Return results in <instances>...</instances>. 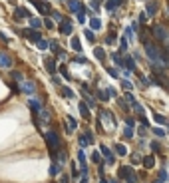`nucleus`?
<instances>
[{
	"instance_id": "obj_15",
	"label": "nucleus",
	"mask_w": 169,
	"mask_h": 183,
	"mask_svg": "<svg viewBox=\"0 0 169 183\" xmlns=\"http://www.w3.org/2000/svg\"><path fill=\"white\" fill-rule=\"evenodd\" d=\"M32 2H34V6H38V8H40V12H44V14H46V12H50V8H48L46 4L42 2V0H32Z\"/></svg>"
},
{
	"instance_id": "obj_32",
	"label": "nucleus",
	"mask_w": 169,
	"mask_h": 183,
	"mask_svg": "<svg viewBox=\"0 0 169 183\" xmlns=\"http://www.w3.org/2000/svg\"><path fill=\"white\" fill-rule=\"evenodd\" d=\"M155 121H157V123H161V126H165V123H167V120H165V117H163L161 114H155Z\"/></svg>"
},
{
	"instance_id": "obj_40",
	"label": "nucleus",
	"mask_w": 169,
	"mask_h": 183,
	"mask_svg": "<svg viewBox=\"0 0 169 183\" xmlns=\"http://www.w3.org/2000/svg\"><path fill=\"white\" fill-rule=\"evenodd\" d=\"M78 141H80V147H86V145H88V139H86V137H80Z\"/></svg>"
},
{
	"instance_id": "obj_13",
	"label": "nucleus",
	"mask_w": 169,
	"mask_h": 183,
	"mask_svg": "<svg viewBox=\"0 0 169 183\" xmlns=\"http://www.w3.org/2000/svg\"><path fill=\"white\" fill-rule=\"evenodd\" d=\"M24 36H28V38L32 40V42H38V40H40V34H38V32L36 30H24Z\"/></svg>"
},
{
	"instance_id": "obj_8",
	"label": "nucleus",
	"mask_w": 169,
	"mask_h": 183,
	"mask_svg": "<svg viewBox=\"0 0 169 183\" xmlns=\"http://www.w3.org/2000/svg\"><path fill=\"white\" fill-rule=\"evenodd\" d=\"M78 161H80V165H82V173L88 175V165H86V153L84 151L78 153Z\"/></svg>"
},
{
	"instance_id": "obj_34",
	"label": "nucleus",
	"mask_w": 169,
	"mask_h": 183,
	"mask_svg": "<svg viewBox=\"0 0 169 183\" xmlns=\"http://www.w3.org/2000/svg\"><path fill=\"white\" fill-rule=\"evenodd\" d=\"M12 78H14V80H16V82H18V84H20V82H22V80H24V78H22V74H20V72H12Z\"/></svg>"
},
{
	"instance_id": "obj_33",
	"label": "nucleus",
	"mask_w": 169,
	"mask_h": 183,
	"mask_svg": "<svg viewBox=\"0 0 169 183\" xmlns=\"http://www.w3.org/2000/svg\"><path fill=\"white\" fill-rule=\"evenodd\" d=\"M125 66H127L129 70H135V62H133V60H132V58H129V56H127V60H125Z\"/></svg>"
},
{
	"instance_id": "obj_12",
	"label": "nucleus",
	"mask_w": 169,
	"mask_h": 183,
	"mask_svg": "<svg viewBox=\"0 0 169 183\" xmlns=\"http://www.w3.org/2000/svg\"><path fill=\"white\" fill-rule=\"evenodd\" d=\"M28 106L32 107V110H34L36 111V114H38V111H40L42 110V104H40V100H36V98H32L30 101H28Z\"/></svg>"
},
{
	"instance_id": "obj_30",
	"label": "nucleus",
	"mask_w": 169,
	"mask_h": 183,
	"mask_svg": "<svg viewBox=\"0 0 169 183\" xmlns=\"http://www.w3.org/2000/svg\"><path fill=\"white\" fill-rule=\"evenodd\" d=\"M62 96H66V98H74V92L70 88H62Z\"/></svg>"
},
{
	"instance_id": "obj_47",
	"label": "nucleus",
	"mask_w": 169,
	"mask_h": 183,
	"mask_svg": "<svg viewBox=\"0 0 169 183\" xmlns=\"http://www.w3.org/2000/svg\"><path fill=\"white\" fill-rule=\"evenodd\" d=\"M122 86H123L125 90H132V84H129V82H122Z\"/></svg>"
},
{
	"instance_id": "obj_17",
	"label": "nucleus",
	"mask_w": 169,
	"mask_h": 183,
	"mask_svg": "<svg viewBox=\"0 0 169 183\" xmlns=\"http://www.w3.org/2000/svg\"><path fill=\"white\" fill-rule=\"evenodd\" d=\"M46 70L50 74H56V62L54 60H46Z\"/></svg>"
},
{
	"instance_id": "obj_2",
	"label": "nucleus",
	"mask_w": 169,
	"mask_h": 183,
	"mask_svg": "<svg viewBox=\"0 0 169 183\" xmlns=\"http://www.w3.org/2000/svg\"><path fill=\"white\" fill-rule=\"evenodd\" d=\"M44 137H46L48 149H50V155H52V157H56V153L60 151V137H58V133L54 130H46Z\"/></svg>"
},
{
	"instance_id": "obj_6",
	"label": "nucleus",
	"mask_w": 169,
	"mask_h": 183,
	"mask_svg": "<svg viewBox=\"0 0 169 183\" xmlns=\"http://www.w3.org/2000/svg\"><path fill=\"white\" fill-rule=\"evenodd\" d=\"M38 120H40V123H48V121H50V111L42 107V110L38 111Z\"/></svg>"
},
{
	"instance_id": "obj_1",
	"label": "nucleus",
	"mask_w": 169,
	"mask_h": 183,
	"mask_svg": "<svg viewBox=\"0 0 169 183\" xmlns=\"http://www.w3.org/2000/svg\"><path fill=\"white\" fill-rule=\"evenodd\" d=\"M143 46H145V54H147V58H149L153 64H167L169 62V56L165 52H161V48L155 44V42H151V40H143Z\"/></svg>"
},
{
	"instance_id": "obj_31",
	"label": "nucleus",
	"mask_w": 169,
	"mask_h": 183,
	"mask_svg": "<svg viewBox=\"0 0 169 183\" xmlns=\"http://www.w3.org/2000/svg\"><path fill=\"white\" fill-rule=\"evenodd\" d=\"M92 161H94V163H102V155L97 151H94V153H92Z\"/></svg>"
},
{
	"instance_id": "obj_44",
	"label": "nucleus",
	"mask_w": 169,
	"mask_h": 183,
	"mask_svg": "<svg viewBox=\"0 0 169 183\" xmlns=\"http://www.w3.org/2000/svg\"><path fill=\"white\" fill-rule=\"evenodd\" d=\"M110 74L113 78H119V74H117V70H113V68H110Z\"/></svg>"
},
{
	"instance_id": "obj_46",
	"label": "nucleus",
	"mask_w": 169,
	"mask_h": 183,
	"mask_svg": "<svg viewBox=\"0 0 169 183\" xmlns=\"http://www.w3.org/2000/svg\"><path fill=\"white\" fill-rule=\"evenodd\" d=\"M151 149L157 153V151H159V143H151Z\"/></svg>"
},
{
	"instance_id": "obj_3",
	"label": "nucleus",
	"mask_w": 169,
	"mask_h": 183,
	"mask_svg": "<svg viewBox=\"0 0 169 183\" xmlns=\"http://www.w3.org/2000/svg\"><path fill=\"white\" fill-rule=\"evenodd\" d=\"M153 36H155V38L159 40V42H163V46H167V44H169V32H167L165 26H159V24L153 26Z\"/></svg>"
},
{
	"instance_id": "obj_52",
	"label": "nucleus",
	"mask_w": 169,
	"mask_h": 183,
	"mask_svg": "<svg viewBox=\"0 0 169 183\" xmlns=\"http://www.w3.org/2000/svg\"><path fill=\"white\" fill-rule=\"evenodd\" d=\"M167 90H169V86H167Z\"/></svg>"
},
{
	"instance_id": "obj_23",
	"label": "nucleus",
	"mask_w": 169,
	"mask_h": 183,
	"mask_svg": "<svg viewBox=\"0 0 169 183\" xmlns=\"http://www.w3.org/2000/svg\"><path fill=\"white\" fill-rule=\"evenodd\" d=\"M90 26H92V28H94V30H100V28H102V22H100V18H92Z\"/></svg>"
},
{
	"instance_id": "obj_37",
	"label": "nucleus",
	"mask_w": 169,
	"mask_h": 183,
	"mask_svg": "<svg viewBox=\"0 0 169 183\" xmlns=\"http://www.w3.org/2000/svg\"><path fill=\"white\" fill-rule=\"evenodd\" d=\"M97 98H100L102 101H106L107 100V94H106V92H97Z\"/></svg>"
},
{
	"instance_id": "obj_19",
	"label": "nucleus",
	"mask_w": 169,
	"mask_h": 183,
	"mask_svg": "<svg viewBox=\"0 0 169 183\" xmlns=\"http://www.w3.org/2000/svg\"><path fill=\"white\" fill-rule=\"evenodd\" d=\"M122 2H123V0H110V2H107L106 6H107V10H116V8H117Z\"/></svg>"
},
{
	"instance_id": "obj_41",
	"label": "nucleus",
	"mask_w": 169,
	"mask_h": 183,
	"mask_svg": "<svg viewBox=\"0 0 169 183\" xmlns=\"http://www.w3.org/2000/svg\"><path fill=\"white\" fill-rule=\"evenodd\" d=\"M153 133H155V136H165V131H163V130H159V127H155V130H153Z\"/></svg>"
},
{
	"instance_id": "obj_50",
	"label": "nucleus",
	"mask_w": 169,
	"mask_h": 183,
	"mask_svg": "<svg viewBox=\"0 0 169 183\" xmlns=\"http://www.w3.org/2000/svg\"><path fill=\"white\" fill-rule=\"evenodd\" d=\"M155 183H163V181H161V179H157V181H155Z\"/></svg>"
},
{
	"instance_id": "obj_36",
	"label": "nucleus",
	"mask_w": 169,
	"mask_h": 183,
	"mask_svg": "<svg viewBox=\"0 0 169 183\" xmlns=\"http://www.w3.org/2000/svg\"><path fill=\"white\" fill-rule=\"evenodd\" d=\"M78 20H80L82 24L86 22V14H84V10H80V12H78Z\"/></svg>"
},
{
	"instance_id": "obj_24",
	"label": "nucleus",
	"mask_w": 169,
	"mask_h": 183,
	"mask_svg": "<svg viewBox=\"0 0 169 183\" xmlns=\"http://www.w3.org/2000/svg\"><path fill=\"white\" fill-rule=\"evenodd\" d=\"M125 181H127V183H137V175H135V173H133V169H132V171H129V175H127V177H125Z\"/></svg>"
},
{
	"instance_id": "obj_4",
	"label": "nucleus",
	"mask_w": 169,
	"mask_h": 183,
	"mask_svg": "<svg viewBox=\"0 0 169 183\" xmlns=\"http://www.w3.org/2000/svg\"><path fill=\"white\" fill-rule=\"evenodd\" d=\"M20 90H22L24 94H34L36 86H34V82H30V80H22V82H20Z\"/></svg>"
},
{
	"instance_id": "obj_16",
	"label": "nucleus",
	"mask_w": 169,
	"mask_h": 183,
	"mask_svg": "<svg viewBox=\"0 0 169 183\" xmlns=\"http://www.w3.org/2000/svg\"><path fill=\"white\" fill-rule=\"evenodd\" d=\"M157 12V2H149L147 4V16H153Z\"/></svg>"
},
{
	"instance_id": "obj_11",
	"label": "nucleus",
	"mask_w": 169,
	"mask_h": 183,
	"mask_svg": "<svg viewBox=\"0 0 169 183\" xmlns=\"http://www.w3.org/2000/svg\"><path fill=\"white\" fill-rule=\"evenodd\" d=\"M0 66H2V68H10V66H12L10 56H6V54H0Z\"/></svg>"
},
{
	"instance_id": "obj_26",
	"label": "nucleus",
	"mask_w": 169,
	"mask_h": 183,
	"mask_svg": "<svg viewBox=\"0 0 169 183\" xmlns=\"http://www.w3.org/2000/svg\"><path fill=\"white\" fill-rule=\"evenodd\" d=\"M30 24H32V28H34V30H38V28L42 26V20H40V18H32Z\"/></svg>"
},
{
	"instance_id": "obj_29",
	"label": "nucleus",
	"mask_w": 169,
	"mask_h": 183,
	"mask_svg": "<svg viewBox=\"0 0 169 183\" xmlns=\"http://www.w3.org/2000/svg\"><path fill=\"white\" fill-rule=\"evenodd\" d=\"M123 137H125V139H132V137H133V130H132V127H125Z\"/></svg>"
},
{
	"instance_id": "obj_48",
	"label": "nucleus",
	"mask_w": 169,
	"mask_h": 183,
	"mask_svg": "<svg viewBox=\"0 0 169 183\" xmlns=\"http://www.w3.org/2000/svg\"><path fill=\"white\" fill-rule=\"evenodd\" d=\"M132 161H133V163H139V161H141V157H139V155H133V157H132Z\"/></svg>"
},
{
	"instance_id": "obj_43",
	"label": "nucleus",
	"mask_w": 169,
	"mask_h": 183,
	"mask_svg": "<svg viewBox=\"0 0 169 183\" xmlns=\"http://www.w3.org/2000/svg\"><path fill=\"white\" fill-rule=\"evenodd\" d=\"M86 38H88V40H92V42H94V34H92V32H90V30H86Z\"/></svg>"
},
{
	"instance_id": "obj_51",
	"label": "nucleus",
	"mask_w": 169,
	"mask_h": 183,
	"mask_svg": "<svg viewBox=\"0 0 169 183\" xmlns=\"http://www.w3.org/2000/svg\"><path fill=\"white\" fill-rule=\"evenodd\" d=\"M100 183H107V181H106V179H102V181H100Z\"/></svg>"
},
{
	"instance_id": "obj_25",
	"label": "nucleus",
	"mask_w": 169,
	"mask_h": 183,
	"mask_svg": "<svg viewBox=\"0 0 169 183\" xmlns=\"http://www.w3.org/2000/svg\"><path fill=\"white\" fill-rule=\"evenodd\" d=\"M102 153L107 157V161H112V159H113V157H112V151H110V147H106V145H102Z\"/></svg>"
},
{
	"instance_id": "obj_10",
	"label": "nucleus",
	"mask_w": 169,
	"mask_h": 183,
	"mask_svg": "<svg viewBox=\"0 0 169 183\" xmlns=\"http://www.w3.org/2000/svg\"><path fill=\"white\" fill-rule=\"evenodd\" d=\"M68 6H70V10H72V12H76V14H78L80 10H84V6H82L78 0H70V2H68Z\"/></svg>"
},
{
	"instance_id": "obj_21",
	"label": "nucleus",
	"mask_w": 169,
	"mask_h": 183,
	"mask_svg": "<svg viewBox=\"0 0 169 183\" xmlns=\"http://www.w3.org/2000/svg\"><path fill=\"white\" fill-rule=\"evenodd\" d=\"M94 54H96V58H97V60H106V52H103L102 50V48H94Z\"/></svg>"
},
{
	"instance_id": "obj_45",
	"label": "nucleus",
	"mask_w": 169,
	"mask_h": 183,
	"mask_svg": "<svg viewBox=\"0 0 169 183\" xmlns=\"http://www.w3.org/2000/svg\"><path fill=\"white\" fill-rule=\"evenodd\" d=\"M60 183H70V177H68V175H62V179H60Z\"/></svg>"
},
{
	"instance_id": "obj_7",
	"label": "nucleus",
	"mask_w": 169,
	"mask_h": 183,
	"mask_svg": "<svg viewBox=\"0 0 169 183\" xmlns=\"http://www.w3.org/2000/svg\"><path fill=\"white\" fill-rule=\"evenodd\" d=\"M60 32L66 34V36H70V34H72V22H70V20H64L62 26H60Z\"/></svg>"
},
{
	"instance_id": "obj_35",
	"label": "nucleus",
	"mask_w": 169,
	"mask_h": 183,
	"mask_svg": "<svg viewBox=\"0 0 169 183\" xmlns=\"http://www.w3.org/2000/svg\"><path fill=\"white\" fill-rule=\"evenodd\" d=\"M38 48H40V50H46V48H48V42L40 38V40H38Z\"/></svg>"
},
{
	"instance_id": "obj_38",
	"label": "nucleus",
	"mask_w": 169,
	"mask_h": 183,
	"mask_svg": "<svg viewBox=\"0 0 169 183\" xmlns=\"http://www.w3.org/2000/svg\"><path fill=\"white\" fill-rule=\"evenodd\" d=\"M113 60H116V64H119V66H122V64H123V60H122V58H119V54H113Z\"/></svg>"
},
{
	"instance_id": "obj_22",
	"label": "nucleus",
	"mask_w": 169,
	"mask_h": 183,
	"mask_svg": "<svg viewBox=\"0 0 169 183\" xmlns=\"http://www.w3.org/2000/svg\"><path fill=\"white\" fill-rule=\"evenodd\" d=\"M129 171H132V167H127V165H123V167H119V177H122V179H125V177L129 175Z\"/></svg>"
},
{
	"instance_id": "obj_9",
	"label": "nucleus",
	"mask_w": 169,
	"mask_h": 183,
	"mask_svg": "<svg viewBox=\"0 0 169 183\" xmlns=\"http://www.w3.org/2000/svg\"><path fill=\"white\" fill-rule=\"evenodd\" d=\"M78 110H80V114L86 117V120H90V107L88 104H84V101H80V106H78Z\"/></svg>"
},
{
	"instance_id": "obj_28",
	"label": "nucleus",
	"mask_w": 169,
	"mask_h": 183,
	"mask_svg": "<svg viewBox=\"0 0 169 183\" xmlns=\"http://www.w3.org/2000/svg\"><path fill=\"white\" fill-rule=\"evenodd\" d=\"M60 173V165L58 163H52V167H50V175H58Z\"/></svg>"
},
{
	"instance_id": "obj_42",
	"label": "nucleus",
	"mask_w": 169,
	"mask_h": 183,
	"mask_svg": "<svg viewBox=\"0 0 169 183\" xmlns=\"http://www.w3.org/2000/svg\"><path fill=\"white\" fill-rule=\"evenodd\" d=\"M50 48H52L54 52H58V54H60V48H58V44H56V42H50Z\"/></svg>"
},
{
	"instance_id": "obj_39",
	"label": "nucleus",
	"mask_w": 169,
	"mask_h": 183,
	"mask_svg": "<svg viewBox=\"0 0 169 183\" xmlns=\"http://www.w3.org/2000/svg\"><path fill=\"white\" fill-rule=\"evenodd\" d=\"M125 123H127V127H133V126H135V120H133V117H127Z\"/></svg>"
},
{
	"instance_id": "obj_20",
	"label": "nucleus",
	"mask_w": 169,
	"mask_h": 183,
	"mask_svg": "<svg viewBox=\"0 0 169 183\" xmlns=\"http://www.w3.org/2000/svg\"><path fill=\"white\" fill-rule=\"evenodd\" d=\"M26 16H28V10L26 8H18L14 12V18H26Z\"/></svg>"
},
{
	"instance_id": "obj_5",
	"label": "nucleus",
	"mask_w": 169,
	"mask_h": 183,
	"mask_svg": "<svg viewBox=\"0 0 169 183\" xmlns=\"http://www.w3.org/2000/svg\"><path fill=\"white\" fill-rule=\"evenodd\" d=\"M141 163H143V167H147V169H153L155 167V157L153 155H145V157L141 159Z\"/></svg>"
},
{
	"instance_id": "obj_49",
	"label": "nucleus",
	"mask_w": 169,
	"mask_h": 183,
	"mask_svg": "<svg viewBox=\"0 0 169 183\" xmlns=\"http://www.w3.org/2000/svg\"><path fill=\"white\" fill-rule=\"evenodd\" d=\"M80 183H88V175H84V177H82V181Z\"/></svg>"
},
{
	"instance_id": "obj_27",
	"label": "nucleus",
	"mask_w": 169,
	"mask_h": 183,
	"mask_svg": "<svg viewBox=\"0 0 169 183\" xmlns=\"http://www.w3.org/2000/svg\"><path fill=\"white\" fill-rule=\"evenodd\" d=\"M72 48H74L76 52H80V50H82V44H80V40H78V38H72Z\"/></svg>"
},
{
	"instance_id": "obj_18",
	"label": "nucleus",
	"mask_w": 169,
	"mask_h": 183,
	"mask_svg": "<svg viewBox=\"0 0 169 183\" xmlns=\"http://www.w3.org/2000/svg\"><path fill=\"white\" fill-rule=\"evenodd\" d=\"M116 151H117V155H127V147L123 143H116Z\"/></svg>"
},
{
	"instance_id": "obj_14",
	"label": "nucleus",
	"mask_w": 169,
	"mask_h": 183,
	"mask_svg": "<svg viewBox=\"0 0 169 183\" xmlns=\"http://www.w3.org/2000/svg\"><path fill=\"white\" fill-rule=\"evenodd\" d=\"M66 121H68V131H74L76 127H78V121H76L72 116H68V117H66Z\"/></svg>"
}]
</instances>
